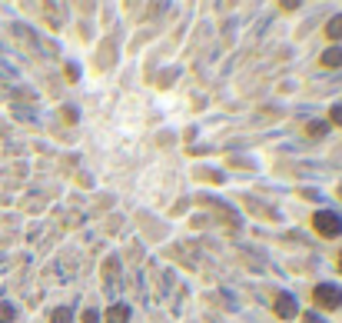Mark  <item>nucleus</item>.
Masks as SVG:
<instances>
[{
	"mask_svg": "<svg viewBox=\"0 0 342 323\" xmlns=\"http://www.w3.org/2000/svg\"><path fill=\"white\" fill-rule=\"evenodd\" d=\"M312 230L319 237H326V240H332V237L342 234V217L332 210H319L316 217H312Z\"/></svg>",
	"mask_w": 342,
	"mask_h": 323,
	"instance_id": "1",
	"label": "nucleus"
},
{
	"mask_svg": "<svg viewBox=\"0 0 342 323\" xmlns=\"http://www.w3.org/2000/svg\"><path fill=\"white\" fill-rule=\"evenodd\" d=\"M312 300L322 310H336V307H342V290L336 283H319V287L312 290Z\"/></svg>",
	"mask_w": 342,
	"mask_h": 323,
	"instance_id": "2",
	"label": "nucleus"
},
{
	"mask_svg": "<svg viewBox=\"0 0 342 323\" xmlns=\"http://www.w3.org/2000/svg\"><path fill=\"white\" fill-rule=\"evenodd\" d=\"M279 317V320H292L296 317V300L289 297V293H279L276 297V310H273Z\"/></svg>",
	"mask_w": 342,
	"mask_h": 323,
	"instance_id": "3",
	"label": "nucleus"
},
{
	"mask_svg": "<svg viewBox=\"0 0 342 323\" xmlns=\"http://www.w3.org/2000/svg\"><path fill=\"white\" fill-rule=\"evenodd\" d=\"M107 323H130V307L126 303H113L107 313Z\"/></svg>",
	"mask_w": 342,
	"mask_h": 323,
	"instance_id": "4",
	"label": "nucleus"
},
{
	"mask_svg": "<svg viewBox=\"0 0 342 323\" xmlns=\"http://www.w3.org/2000/svg\"><path fill=\"white\" fill-rule=\"evenodd\" d=\"M322 67H342V47H329L326 54H322Z\"/></svg>",
	"mask_w": 342,
	"mask_h": 323,
	"instance_id": "5",
	"label": "nucleus"
},
{
	"mask_svg": "<svg viewBox=\"0 0 342 323\" xmlns=\"http://www.w3.org/2000/svg\"><path fill=\"white\" fill-rule=\"evenodd\" d=\"M326 37H329V40H342V13L326 23Z\"/></svg>",
	"mask_w": 342,
	"mask_h": 323,
	"instance_id": "6",
	"label": "nucleus"
},
{
	"mask_svg": "<svg viewBox=\"0 0 342 323\" xmlns=\"http://www.w3.org/2000/svg\"><path fill=\"white\" fill-rule=\"evenodd\" d=\"M50 323H73V313L66 310V307H60V310H54V317H50Z\"/></svg>",
	"mask_w": 342,
	"mask_h": 323,
	"instance_id": "7",
	"label": "nucleus"
},
{
	"mask_svg": "<svg viewBox=\"0 0 342 323\" xmlns=\"http://www.w3.org/2000/svg\"><path fill=\"white\" fill-rule=\"evenodd\" d=\"M17 310H13V303H0V323H13Z\"/></svg>",
	"mask_w": 342,
	"mask_h": 323,
	"instance_id": "8",
	"label": "nucleus"
},
{
	"mask_svg": "<svg viewBox=\"0 0 342 323\" xmlns=\"http://www.w3.org/2000/svg\"><path fill=\"white\" fill-rule=\"evenodd\" d=\"M306 134H309V137H322V134H326V123L312 120V127H306Z\"/></svg>",
	"mask_w": 342,
	"mask_h": 323,
	"instance_id": "9",
	"label": "nucleus"
},
{
	"mask_svg": "<svg viewBox=\"0 0 342 323\" xmlns=\"http://www.w3.org/2000/svg\"><path fill=\"white\" fill-rule=\"evenodd\" d=\"M329 120L336 123V127H342V103H339V107H332V113H329Z\"/></svg>",
	"mask_w": 342,
	"mask_h": 323,
	"instance_id": "10",
	"label": "nucleus"
},
{
	"mask_svg": "<svg viewBox=\"0 0 342 323\" xmlns=\"http://www.w3.org/2000/svg\"><path fill=\"white\" fill-rule=\"evenodd\" d=\"M302 323H326V320H322V317H316V313H306V317H302Z\"/></svg>",
	"mask_w": 342,
	"mask_h": 323,
	"instance_id": "11",
	"label": "nucleus"
},
{
	"mask_svg": "<svg viewBox=\"0 0 342 323\" xmlns=\"http://www.w3.org/2000/svg\"><path fill=\"white\" fill-rule=\"evenodd\" d=\"M83 323H100V317L93 310H87V313H83Z\"/></svg>",
	"mask_w": 342,
	"mask_h": 323,
	"instance_id": "12",
	"label": "nucleus"
},
{
	"mask_svg": "<svg viewBox=\"0 0 342 323\" xmlns=\"http://www.w3.org/2000/svg\"><path fill=\"white\" fill-rule=\"evenodd\" d=\"M339 273H342V253H339Z\"/></svg>",
	"mask_w": 342,
	"mask_h": 323,
	"instance_id": "13",
	"label": "nucleus"
}]
</instances>
